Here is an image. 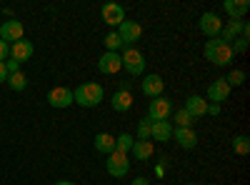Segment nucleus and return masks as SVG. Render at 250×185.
I'll return each mask as SVG.
<instances>
[{
    "label": "nucleus",
    "mask_w": 250,
    "mask_h": 185,
    "mask_svg": "<svg viewBox=\"0 0 250 185\" xmlns=\"http://www.w3.org/2000/svg\"><path fill=\"white\" fill-rule=\"evenodd\" d=\"M103 43H105V48H108V53H118L120 48H123V40H120V35L113 30V33H108L105 35V40H103Z\"/></svg>",
    "instance_id": "25"
},
{
    "label": "nucleus",
    "mask_w": 250,
    "mask_h": 185,
    "mask_svg": "<svg viewBox=\"0 0 250 185\" xmlns=\"http://www.w3.org/2000/svg\"><path fill=\"white\" fill-rule=\"evenodd\" d=\"M243 20H230L223 30H220V40L223 43H230V40H235V38H240L243 35Z\"/></svg>",
    "instance_id": "20"
},
{
    "label": "nucleus",
    "mask_w": 250,
    "mask_h": 185,
    "mask_svg": "<svg viewBox=\"0 0 250 185\" xmlns=\"http://www.w3.org/2000/svg\"><path fill=\"white\" fill-rule=\"evenodd\" d=\"M228 95H230V85L225 83V78H218L215 83L208 85V100H213L215 105H220L223 100H228Z\"/></svg>",
    "instance_id": "13"
},
{
    "label": "nucleus",
    "mask_w": 250,
    "mask_h": 185,
    "mask_svg": "<svg viewBox=\"0 0 250 185\" xmlns=\"http://www.w3.org/2000/svg\"><path fill=\"white\" fill-rule=\"evenodd\" d=\"M198 25L203 30V35L208 38H220V30H223V20L218 13H203L200 20H198Z\"/></svg>",
    "instance_id": "7"
},
{
    "label": "nucleus",
    "mask_w": 250,
    "mask_h": 185,
    "mask_svg": "<svg viewBox=\"0 0 250 185\" xmlns=\"http://www.w3.org/2000/svg\"><path fill=\"white\" fill-rule=\"evenodd\" d=\"M33 53H35V48H33V43L30 40H18V43H13L10 45V60H15V63H25V60H30L33 58Z\"/></svg>",
    "instance_id": "10"
},
{
    "label": "nucleus",
    "mask_w": 250,
    "mask_h": 185,
    "mask_svg": "<svg viewBox=\"0 0 250 185\" xmlns=\"http://www.w3.org/2000/svg\"><path fill=\"white\" fill-rule=\"evenodd\" d=\"M170 113H173V103L168 100V98H153L150 100V105H148V118L155 123V120H168L170 118Z\"/></svg>",
    "instance_id": "6"
},
{
    "label": "nucleus",
    "mask_w": 250,
    "mask_h": 185,
    "mask_svg": "<svg viewBox=\"0 0 250 185\" xmlns=\"http://www.w3.org/2000/svg\"><path fill=\"white\" fill-rule=\"evenodd\" d=\"M110 105L115 113H128L133 108V95L128 90H115L113 98H110Z\"/></svg>",
    "instance_id": "17"
},
{
    "label": "nucleus",
    "mask_w": 250,
    "mask_h": 185,
    "mask_svg": "<svg viewBox=\"0 0 250 185\" xmlns=\"http://www.w3.org/2000/svg\"><path fill=\"white\" fill-rule=\"evenodd\" d=\"M120 63H123V70H128L133 78L145 73V58L135 48H125V53L120 55Z\"/></svg>",
    "instance_id": "3"
},
{
    "label": "nucleus",
    "mask_w": 250,
    "mask_h": 185,
    "mask_svg": "<svg viewBox=\"0 0 250 185\" xmlns=\"http://www.w3.org/2000/svg\"><path fill=\"white\" fill-rule=\"evenodd\" d=\"M8 80V70H5V60L0 63V83H5Z\"/></svg>",
    "instance_id": "33"
},
{
    "label": "nucleus",
    "mask_w": 250,
    "mask_h": 185,
    "mask_svg": "<svg viewBox=\"0 0 250 185\" xmlns=\"http://www.w3.org/2000/svg\"><path fill=\"white\" fill-rule=\"evenodd\" d=\"M140 88H143V93H145V95H148V98L153 100V98H160V95H163L165 83H163V78H160V75H155V73H153V75H145V80H143V85H140Z\"/></svg>",
    "instance_id": "16"
},
{
    "label": "nucleus",
    "mask_w": 250,
    "mask_h": 185,
    "mask_svg": "<svg viewBox=\"0 0 250 185\" xmlns=\"http://www.w3.org/2000/svg\"><path fill=\"white\" fill-rule=\"evenodd\" d=\"M133 143H135V138H133L130 133H120V135L115 138V150H120V153H130Z\"/></svg>",
    "instance_id": "24"
},
{
    "label": "nucleus",
    "mask_w": 250,
    "mask_h": 185,
    "mask_svg": "<svg viewBox=\"0 0 250 185\" xmlns=\"http://www.w3.org/2000/svg\"><path fill=\"white\" fill-rule=\"evenodd\" d=\"M98 70L103 75H115L118 70H123V63H120V55L118 53H103L98 58Z\"/></svg>",
    "instance_id": "11"
},
{
    "label": "nucleus",
    "mask_w": 250,
    "mask_h": 185,
    "mask_svg": "<svg viewBox=\"0 0 250 185\" xmlns=\"http://www.w3.org/2000/svg\"><path fill=\"white\" fill-rule=\"evenodd\" d=\"M55 185H75V183H70V180H58Z\"/></svg>",
    "instance_id": "36"
},
{
    "label": "nucleus",
    "mask_w": 250,
    "mask_h": 185,
    "mask_svg": "<svg viewBox=\"0 0 250 185\" xmlns=\"http://www.w3.org/2000/svg\"><path fill=\"white\" fill-rule=\"evenodd\" d=\"M48 103H50L53 108H68V105H73V103H75V98H73V90L70 88H53L48 93Z\"/></svg>",
    "instance_id": "12"
},
{
    "label": "nucleus",
    "mask_w": 250,
    "mask_h": 185,
    "mask_svg": "<svg viewBox=\"0 0 250 185\" xmlns=\"http://www.w3.org/2000/svg\"><path fill=\"white\" fill-rule=\"evenodd\" d=\"M8 53H10V45L5 43V40H0V63H3V60L8 58Z\"/></svg>",
    "instance_id": "32"
},
{
    "label": "nucleus",
    "mask_w": 250,
    "mask_h": 185,
    "mask_svg": "<svg viewBox=\"0 0 250 185\" xmlns=\"http://www.w3.org/2000/svg\"><path fill=\"white\" fill-rule=\"evenodd\" d=\"M208 113H210L213 118H215V115H220V105H215V103H210V105H208Z\"/></svg>",
    "instance_id": "34"
},
{
    "label": "nucleus",
    "mask_w": 250,
    "mask_h": 185,
    "mask_svg": "<svg viewBox=\"0 0 250 185\" xmlns=\"http://www.w3.org/2000/svg\"><path fill=\"white\" fill-rule=\"evenodd\" d=\"M100 15H103V23L118 28L123 20H125V8L118 5V3H105V5H103V10H100Z\"/></svg>",
    "instance_id": "9"
},
{
    "label": "nucleus",
    "mask_w": 250,
    "mask_h": 185,
    "mask_svg": "<svg viewBox=\"0 0 250 185\" xmlns=\"http://www.w3.org/2000/svg\"><path fill=\"white\" fill-rule=\"evenodd\" d=\"M5 70H8V75L20 73V63H15V60H5Z\"/></svg>",
    "instance_id": "31"
},
{
    "label": "nucleus",
    "mask_w": 250,
    "mask_h": 185,
    "mask_svg": "<svg viewBox=\"0 0 250 185\" xmlns=\"http://www.w3.org/2000/svg\"><path fill=\"white\" fill-rule=\"evenodd\" d=\"M193 123H195V118L188 110H178L175 113V128H193Z\"/></svg>",
    "instance_id": "26"
},
{
    "label": "nucleus",
    "mask_w": 250,
    "mask_h": 185,
    "mask_svg": "<svg viewBox=\"0 0 250 185\" xmlns=\"http://www.w3.org/2000/svg\"><path fill=\"white\" fill-rule=\"evenodd\" d=\"M233 58H235V53H233L230 43H223L220 38H213L205 43V60H210L213 65H218V68L230 65Z\"/></svg>",
    "instance_id": "1"
},
{
    "label": "nucleus",
    "mask_w": 250,
    "mask_h": 185,
    "mask_svg": "<svg viewBox=\"0 0 250 185\" xmlns=\"http://www.w3.org/2000/svg\"><path fill=\"white\" fill-rule=\"evenodd\" d=\"M23 33H25V28H23L20 20H5V23L0 25V40H5L8 45L18 43V40H23Z\"/></svg>",
    "instance_id": "8"
},
{
    "label": "nucleus",
    "mask_w": 250,
    "mask_h": 185,
    "mask_svg": "<svg viewBox=\"0 0 250 185\" xmlns=\"http://www.w3.org/2000/svg\"><path fill=\"white\" fill-rule=\"evenodd\" d=\"M230 48H233V53H245L248 50V38H243V35L235 38V45H230Z\"/></svg>",
    "instance_id": "30"
},
{
    "label": "nucleus",
    "mask_w": 250,
    "mask_h": 185,
    "mask_svg": "<svg viewBox=\"0 0 250 185\" xmlns=\"http://www.w3.org/2000/svg\"><path fill=\"white\" fill-rule=\"evenodd\" d=\"M130 153L135 155V160H148V158L153 155V143H150V140H135L133 148H130Z\"/></svg>",
    "instance_id": "22"
},
{
    "label": "nucleus",
    "mask_w": 250,
    "mask_h": 185,
    "mask_svg": "<svg viewBox=\"0 0 250 185\" xmlns=\"http://www.w3.org/2000/svg\"><path fill=\"white\" fill-rule=\"evenodd\" d=\"M183 110H188L193 118H200V115H208V100L205 98H200V95H190L185 100V108Z\"/></svg>",
    "instance_id": "19"
},
{
    "label": "nucleus",
    "mask_w": 250,
    "mask_h": 185,
    "mask_svg": "<svg viewBox=\"0 0 250 185\" xmlns=\"http://www.w3.org/2000/svg\"><path fill=\"white\" fill-rule=\"evenodd\" d=\"M173 138H175L178 145L185 148V150H193L198 145V135H195L193 128H173Z\"/></svg>",
    "instance_id": "15"
},
{
    "label": "nucleus",
    "mask_w": 250,
    "mask_h": 185,
    "mask_svg": "<svg viewBox=\"0 0 250 185\" xmlns=\"http://www.w3.org/2000/svg\"><path fill=\"white\" fill-rule=\"evenodd\" d=\"M115 33L120 35L125 48H133V43H135V40H140V35H143V28H140V23H135V20H123Z\"/></svg>",
    "instance_id": "5"
},
{
    "label": "nucleus",
    "mask_w": 250,
    "mask_h": 185,
    "mask_svg": "<svg viewBox=\"0 0 250 185\" xmlns=\"http://www.w3.org/2000/svg\"><path fill=\"white\" fill-rule=\"evenodd\" d=\"M225 83L230 85V88H233V85H243V83H245V73H243V70H233L230 75L225 78Z\"/></svg>",
    "instance_id": "29"
},
{
    "label": "nucleus",
    "mask_w": 250,
    "mask_h": 185,
    "mask_svg": "<svg viewBox=\"0 0 250 185\" xmlns=\"http://www.w3.org/2000/svg\"><path fill=\"white\" fill-rule=\"evenodd\" d=\"M185 185H195V183H185Z\"/></svg>",
    "instance_id": "37"
},
{
    "label": "nucleus",
    "mask_w": 250,
    "mask_h": 185,
    "mask_svg": "<svg viewBox=\"0 0 250 185\" xmlns=\"http://www.w3.org/2000/svg\"><path fill=\"white\" fill-rule=\"evenodd\" d=\"M233 150H235L238 155H248V153H250V138H248V135H238V138L233 140Z\"/></svg>",
    "instance_id": "27"
},
{
    "label": "nucleus",
    "mask_w": 250,
    "mask_h": 185,
    "mask_svg": "<svg viewBox=\"0 0 250 185\" xmlns=\"http://www.w3.org/2000/svg\"><path fill=\"white\" fill-rule=\"evenodd\" d=\"M223 8H225L228 15H230V20H240L250 10V3H248V0H225Z\"/></svg>",
    "instance_id": "18"
},
{
    "label": "nucleus",
    "mask_w": 250,
    "mask_h": 185,
    "mask_svg": "<svg viewBox=\"0 0 250 185\" xmlns=\"http://www.w3.org/2000/svg\"><path fill=\"white\" fill-rule=\"evenodd\" d=\"M130 185H150V183H148V178H143V175H138V178H135V180H133Z\"/></svg>",
    "instance_id": "35"
},
{
    "label": "nucleus",
    "mask_w": 250,
    "mask_h": 185,
    "mask_svg": "<svg viewBox=\"0 0 250 185\" xmlns=\"http://www.w3.org/2000/svg\"><path fill=\"white\" fill-rule=\"evenodd\" d=\"M103 95H105V90H103L100 83H83L73 93V98H75V103L80 108H98Z\"/></svg>",
    "instance_id": "2"
},
{
    "label": "nucleus",
    "mask_w": 250,
    "mask_h": 185,
    "mask_svg": "<svg viewBox=\"0 0 250 185\" xmlns=\"http://www.w3.org/2000/svg\"><path fill=\"white\" fill-rule=\"evenodd\" d=\"M5 83H8L15 93H20V90L28 88V75H25V73H13V75H8Z\"/></svg>",
    "instance_id": "23"
},
{
    "label": "nucleus",
    "mask_w": 250,
    "mask_h": 185,
    "mask_svg": "<svg viewBox=\"0 0 250 185\" xmlns=\"http://www.w3.org/2000/svg\"><path fill=\"white\" fill-rule=\"evenodd\" d=\"M105 168L113 178H123V175H128L130 170V160H128V153H120V150H113L105 160Z\"/></svg>",
    "instance_id": "4"
},
{
    "label": "nucleus",
    "mask_w": 250,
    "mask_h": 185,
    "mask_svg": "<svg viewBox=\"0 0 250 185\" xmlns=\"http://www.w3.org/2000/svg\"><path fill=\"white\" fill-rule=\"evenodd\" d=\"M150 138L158 143H168L173 140V123L170 120H155L150 125Z\"/></svg>",
    "instance_id": "14"
},
{
    "label": "nucleus",
    "mask_w": 250,
    "mask_h": 185,
    "mask_svg": "<svg viewBox=\"0 0 250 185\" xmlns=\"http://www.w3.org/2000/svg\"><path fill=\"white\" fill-rule=\"evenodd\" d=\"M95 150L110 155V153L115 150V135H110V133H98V135H95Z\"/></svg>",
    "instance_id": "21"
},
{
    "label": "nucleus",
    "mask_w": 250,
    "mask_h": 185,
    "mask_svg": "<svg viewBox=\"0 0 250 185\" xmlns=\"http://www.w3.org/2000/svg\"><path fill=\"white\" fill-rule=\"evenodd\" d=\"M150 125H153L150 118H143L140 120V125H138V140H150Z\"/></svg>",
    "instance_id": "28"
}]
</instances>
